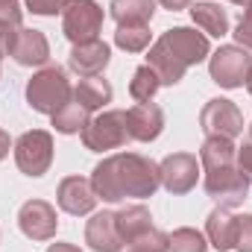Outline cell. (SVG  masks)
<instances>
[{"mask_svg": "<svg viewBox=\"0 0 252 252\" xmlns=\"http://www.w3.org/2000/svg\"><path fill=\"white\" fill-rule=\"evenodd\" d=\"M147 64L158 73L161 85H176V82H182V76H185V70H188L176 53L167 50V44H164L161 38L150 47V53H147Z\"/></svg>", "mask_w": 252, "mask_h": 252, "instance_id": "ac0fdd59", "label": "cell"}, {"mask_svg": "<svg viewBox=\"0 0 252 252\" xmlns=\"http://www.w3.org/2000/svg\"><path fill=\"white\" fill-rule=\"evenodd\" d=\"M235 250L238 252H252V214H238V226H235Z\"/></svg>", "mask_w": 252, "mask_h": 252, "instance_id": "f1b7e54d", "label": "cell"}, {"mask_svg": "<svg viewBox=\"0 0 252 252\" xmlns=\"http://www.w3.org/2000/svg\"><path fill=\"white\" fill-rule=\"evenodd\" d=\"M56 202L59 208L73 214V217H82V214H91L94 205H97V193L91 188V179L85 176H67L59 182L56 190Z\"/></svg>", "mask_w": 252, "mask_h": 252, "instance_id": "7c38bea8", "label": "cell"}, {"mask_svg": "<svg viewBox=\"0 0 252 252\" xmlns=\"http://www.w3.org/2000/svg\"><path fill=\"white\" fill-rule=\"evenodd\" d=\"M47 252H82L79 247H73V244H50Z\"/></svg>", "mask_w": 252, "mask_h": 252, "instance_id": "d590c367", "label": "cell"}, {"mask_svg": "<svg viewBox=\"0 0 252 252\" xmlns=\"http://www.w3.org/2000/svg\"><path fill=\"white\" fill-rule=\"evenodd\" d=\"M15 164L27 176H44L53 164V135L44 129H30L15 141Z\"/></svg>", "mask_w": 252, "mask_h": 252, "instance_id": "52a82bcc", "label": "cell"}, {"mask_svg": "<svg viewBox=\"0 0 252 252\" xmlns=\"http://www.w3.org/2000/svg\"><path fill=\"white\" fill-rule=\"evenodd\" d=\"M112 94H115V91H112L109 79H103V76H82L79 85L73 88V100L82 103L88 112L103 109L106 103H112Z\"/></svg>", "mask_w": 252, "mask_h": 252, "instance_id": "ffe728a7", "label": "cell"}, {"mask_svg": "<svg viewBox=\"0 0 252 252\" xmlns=\"http://www.w3.org/2000/svg\"><path fill=\"white\" fill-rule=\"evenodd\" d=\"M199 126H202V132H205V138H229V141H235L238 135H244V115H241V109L232 103V100H226V97H214V100H208L205 106H202V112H199Z\"/></svg>", "mask_w": 252, "mask_h": 252, "instance_id": "ba28073f", "label": "cell"}, {"mask_svg": "<svg viewBox=\"0 0 252 252\" xmlns=\"http://www.w3.org/2000/svg\"><path fill=\"white\" fill-rule=\"evenodd\" d=\"M235 161H238V170L247 176V182H252V132H247L244 144L238 147V156H235Z\"/></svg>", "mask_w": 252, "mask_h": 252, "instance_id": "1f68e13d", "label": "cell"}, {"mask_svg": "<svg viewBox=\"0 0 252 252\" xmlns=\"http://www.w3.org/2000/svg\"><path fill=\"white\" fill-rule=\"evenodd\" d=\"M161 9H170V12H182V9H190V0H156Z\"/></svg>", "mask_w": 252, "mask_h": 252, "instance_id": "836d02e7", "label": "cell"}, {"mask_svg": "<svg viewBox=\"0 0 252 252\" xmlns=\"http://www.w3.org/2000/svg\"><path fill=\"white\" fill-rule=\"evenodd\" d=\"M70 100H73V85H70L64 67H59V64L41 67L27 82V103H30V109H35L41 115H56Z\"/></svg>", "mask_w": 252, "mask_h": 252, "instance_id": "3957f363", "label": "cell"}, {"mask_svg": "<svg viewBox=\"0 0 252 252\" xmlns=\"http://www.w3.org/2000/svg\"><path fill=\"white\" fill-rule=\"evenodd\" d=\"M115 44L126 53H144L150 47V24H124V27H118Z\"/></svg>", "mask_w": 252, "mask_h": 252, "instance_id": "cb8c5ba5", "label": "cell"}, {"mask_svg": "<svg viewBox=\"0 0 252 252\" xmlns=\"http://www.w3.org/2000/svg\"><path fill=\"white\" fill-rule=\"evenodd\" d=\"M158 88H161V79H158V73H156L150 64H141V67L132 73V82H129V94H132V100H138V103H150V100L156 97Z\"/></svg>", "mask_w": 252, "mask_h": 252, "instance_id": "d4e9b609", "label": "cell"}, {"mask_svg": "<svg viewBox=\"0 0 252 252\" xmlns=\"http://www.w3.org/2000/svg\"><path fill=\"white\" fill-rule=\"evenodd\" d=\"M103 6L97 0H73L62 12V32L70 44H88L100 38L103 30Z\"/></svg>", "mask_w": 252, "mask_h": 252, "instance_id": "5b68a950", "label": "cell"}, {"mask_svg": "<svg viewBox=\"0 0 252 252\" xmlns=\"http://www.w3.org/2000/svg\"><path fill=\"white\" fill-rule=\"evenodd\" d=\"M129 252H170V235H164L161 229L150 226L144 229L141 235H135L129 244H126Z\"/></svg>", "mask_w": 252, "mask_h": 252, "instance_id": "484cf974", "label": "cell"}, {"mask_svg": "<svg viewBox=\"0 0 252 252\" xmlns=\"http://www.w3.org/2000/svg\"><path fill=\"white\" fill-rule=\"evenodd\" d=\"M24 21V9H21V0H0V24H9V27H21Z\"/></svg>", "mask_w": 252, "mask_h": 252, "instance_id": "4dcf8cb0", "label": "cell"}, {"mask_svg": "<svg viewBox=\"0 0 252 252\" xmlns=\"http://www.w3.org/2000/svg\"><path fill=\"white\" fill-rule=\"evenodd\" d=\"M232 35H235L238 47H244V50L252 53V0L244 3V15H241V21H238V27H235Z\"/></svg>", "mask_w": 252, "mask_h": 252, "instance_id": "83f0119b", "label": "cell"}, {"mask_svg": "<svg viewBox=\"0 0 252 252\" xmlns=\"http://www.w3.org/2000/svg\"><path fill=\"white\" fill-rule=\"evenodd\" d=\"M161 41L167 44L170 53H176L185 67L205 62L211 56V44H208V35L205 32H196L190 27H173L167 32H161Z\"/></svg>", "mask_w": 252, "mask_h": 252, "instance_id": "30bf717a", "label": "cell"}, {"mask_svg": "<svg viewBox=\"0 0 252 252\" xmlns=\"http://www.w3.org/2000/svg\"><path fill=\"white\" fill-rule=\"evenodd\" d=\"M18 226L30 241H53L56 229H59V217L56 208L44 199H27L18 211Z\"/></svg>", "mask_w": 252, "mask_h": 252, "instance_id": "9c48e42d", "label": "cell"}, {"mask_svg": "<svg viewBox=\"0 0 252 252\" xmlns=\"http://www.w3.org/2000/svg\"><path fill=\"white\" fill-rule=\"evenodd\" d=\"M85 244L94 252H121L124 241L115 223V211H97L91 214L88 226H85Z\"/></svg>", "mask_w": 252, "mask_h": 252, "instance_id": "2e32d148", "label": "cell"}, {"mask_svg": "<svg viewBox=\"0 0 252 252\" xmlns=\"http://www.w3.org/2000/svg\"><path fill=\"white\" fill-rule=\"evenodd\" d=\"M205 247H208L205 235L190 226H182L170 235V252H205Z\"/></svg>", "mask_w": 252, "mask_h": 252, "instance_id": "4316f807", "label": "cell"}, {"mask_svg": "<svg viewBox=\"0 0 252 252\" xmlns=\"http://www.w3.org/2000/svg\"><path fill=\"white\" fill-rule=\"evenodd\" d=\"M24 3H27V9L32 15H59L73 0H24Z\"/></svg>", "mask_w": 252, "mask_h": 252, "instance_id": "f546056e", "label": "cell"}, {"mask_svg": "<svg viewBox=\"0 0 252 252\" xmlns=\"http://www.w3.org/2000/svg\"><path fill=\"white\" fill-rule=\"evenodd\" d=\"M229 3H235V6H244V3H247V0H229Z\"/></svg>", "mask_w": 252, "mask_h": 252, "instance_id": "74e56055", "label": "cell"}, {"mask_svg": "<svg viewBox=\"0 0 252 252\" xmlns=\"http://www.w3.org/2000/svg\"><path fill=\"white\" fill-rule=\"evenodd\" d=\"M161 185L158 164L138 153H118L103 158L91 173V188L103 202H121L126 196L147 199Z\"/></svg>", "mask_w": 252, "mask_h": 252, "instance_id": "6da1fadb", "label": "cell"}, {"mask_svg": "<svg viewBox=\"0 0 252 252\" xmlns=\"http://www.w3.org/2000/svg\"><path fill=\"white\" fill-rule=\"evenodd\" d=\"M158 173H161V185L164 188L170 190L173 196H182V193H188V190L196 188L199 161L190 153H173V156H167L158 164Z\"/></svg>", "mask_w": 252, "mask_h": 252, "instance_id": "8fae6325", "label": "cell"}, {"mask_svg": "<svg viewBox=\"0 0 252 252\" xmlns=\"http://www.w3.org/2000/svg\"><path fill=\"white\" fill-rule=\"evenodd\" d=\"M9 147H12V141H9V135H6V132L0 129V161H3L6 156H9Z\"/></svg>", "mask_w": 252, "mask_h": 252, "instance_id": "e575fe53", "label": "cell"}, {"mask_svg": "<svg viewBox=\"0 0 252 252\" xmlns=\"http://www.w3.org/2000/svg\"><path fill=\"white\" fill-rule=\"evenodd\" d=\"M112 59V47L106 41H88V44H73L70 56H67V67L79 76H100Z\"/></svg>", "mask_w": 252, "mask_h": 252, "instance_id": "9a60e30c", "label": "cell"}, {"mask_svg": "<svg viewBox=\"0 0 252 252\" xmlns=\"http://www.w3.org/2000/svg\"><path fill=\"white\" fill-rule=\"evenodd\" d=\"M247 91L252 94V70H250V79H247Z\"/></svg>", "mask_w": 252, "mask_h": 252, "instance_id": "8d00e7d4", "label": "cell"}, {"mask_svg": "<svg viewBox=\"0 0 252 252\" xmlns=\"http://www.w3.org/2000/svg\"><path fill=\"white\" fill-rule=\"evenodd\" d=\"M9 56L18 64H24V67H41V64H47V59H50V44H47V38H44L41 30L21 27L15 32V38H12Z\"/></svg>", "mask_w": 252, "mask_h": 252, "instance_id": "4fadbf2b", "label": "cell"}, {"mask_svg": "<svg viewBox=\"0 0 252 252\" xmlns=\"http://www.w3.org/2000/svg\"><path fill=\"white\" fill-rule=\"evenodd\" d=\"M21 30V27H18ZM15 27H9V24H0V59L3 56H9V47H12V38H15V32H18Z\"/></svg>", "mask_w": 252, "mask_h": 252, "instance_id": "d6a6232c", "label": "cell"}, {"mask_svg": "<svg viewBox=\"0 0 252 252\" xmlns=\"http://www.w3.org/2000/svg\"><path fill=\"white\" fill-rule=\"evenodd\" d=\"M235 226H238V214H232V208H214L205 220V238L211 247L220 252L235 250Z\"/></svg>", "mask_w": 252, "mask_h": 252, "instance_id": "e0dca14e", "label": "cell"}, {"mask_svg": "<svg viewBox=\"0 0 252 252\" xmlns=\"http://www.w3.org/2000/svg\"><path fill=\"white\" fill-rule=\"evenodd\" d=\"M238 147L229 138H205L199 147V167L205 170V193L220 208H238L250 196V182L238 170Z\"/></svg>", "mask_w": 252, "mask_h": 252, "instance_id": "7a4b0ae2", "label": "cell"}, {"mask_svg": "<svg viewBox=\"0 0 252 252\" xmlns=\"http://www.w3.org/2000/svg\"><path fill=\"white\" fill-rule=\"evenodd\" d=\"M115 223H118L121 241H124V247H126L135 235H141L144 229L153 226V217H150V208L138 202V205H126L121 211H115Z\"/></svg>", "mask_w": 252, "mask_h": 252, "instance_id": "7402d4cb", "label": "cell"}, {"mask_svg": "<svg viewBox=\"0 0 252 252\" xmlns=\"http://www.w3.org/2000/svg\"><path fill=\"white\" fill-rule=\"evenodd\" d=\"M156 0H112L109 3V15L118 21V27L124 24H150L156 15Z\"/></svg>", "mask_w": 252, "mask_h": 252, "instance_id": "44dd1931", "label": "cell"}, {"mask_svg": "<svg viewBox=\"0 0 252 252\" xmlns=\"http://www.w3.org/2000/svg\"><path fill=\"white\" fill-rule=\"evenodd\" d=\"M126 129H129V138L132 141H141V144H150L161 135L164 129V112L150 100V103H138L126 112Z\"/></svg>", "mask_w": 252, "mask_h": 252, "instance_id": "5bb4252c", "label": "cell"}, {"mask_svg": "<svg viewBox=\"0 0 252 252\" xmlns=\"http://www.w3.org/2000/svg\"><path fill=\"white\" fill-rule=\"evenodd\" d=\"M252 70L250 50L238 44H223L208 56V73L220 88H244Z\"/></svg>", "mask_w": 252, "mask_h": 252, "instance_id": "8992f818", "label": "cell"}, {"mask_svg": "<svg viewBox=\"0 0 252 252\" xmlns=\"http://www.w3.org/2000/svg\"><path fill=\"white\" fill-rule=\"evenodd\" d=\"M85 150L91 153H109V150H118L124 147L129 138V129H126V112L121 109H112V112H103L97 118H91L88 126L79 132Z\"/></svg>", "mask_w": 252, "mask_h": 252, "instance_id": "277c9868", "label": "cell"}, {"mask_svg": "<svg viewBox=\"0 0 252 252\" xmlns=\"http://www.w3.org/2000/svg\"><path fill=\"white\" fill-rule=\"evenodd\" d=\"M53 118V126H56V132H62V135H76V132H82L88 121H91V112L82 106V103H76V100H70V103H64L62 109L56 112V115H50Z\"/></svg>", "mask_w": 252, "mask_h": 252, "instance_id": "603a6c76", "label": "cell"}, {"mask_svg": "<svg viewBox=\"0 0 252 252\" xmlns=\"http://www.w3.org/2000/svg\"><path fill=\"white\" fill-rule=\"evenodd\" d=\"M190 21L205 35H214V38H223L229 32V15H226V9H220V3H211V0L190 3Z\"/></svg>", "mask_w": 252, "mask_h": 252, "instance_id": "d6986e66", "label": "cell"}]
</instances>
